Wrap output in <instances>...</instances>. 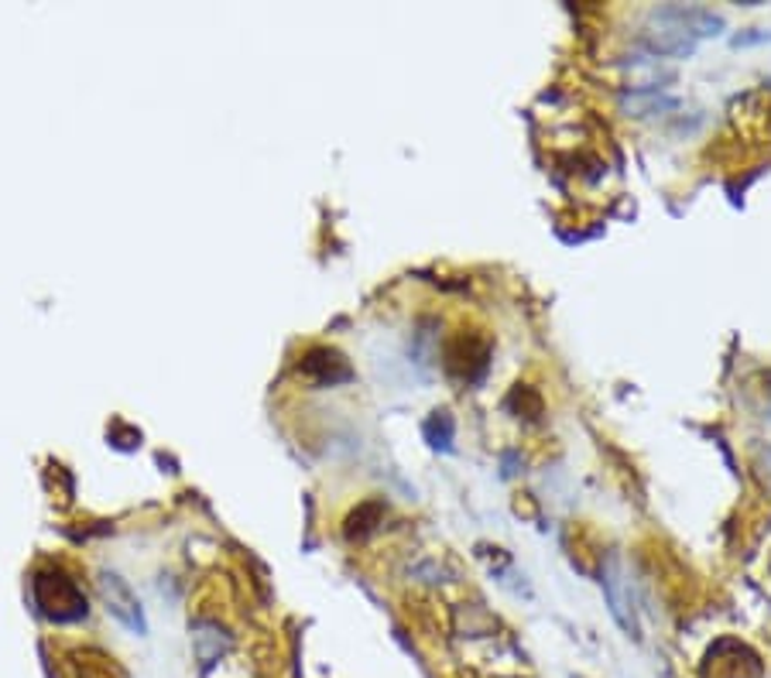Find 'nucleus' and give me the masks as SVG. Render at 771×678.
Returning <instances> with one entry per match:
<instances>
[{
	"instance_id": "2",
	"label": "nucleus",
	"mask_w": 771,
	"mask_h": 678,
	"mask_svg": "<svg viewBox=\"0 0 771 678\" xmlns=\"http://www.w3.org/2000/svg\"><path fill=\"white\" fill-rule=\"evenodd\" d=\"M704 675L707 678H761V658L748 645H741V640L723 637L710 648Z\"/></svg>"
},
{
	"instance_id": "1",
	"label": "nucleus",
	"mask_w": 771,
	"mask_h": 678,
	"mask_svg": "<svg viewBox=\"0 0 771 678\" xmlns=\"http://www.w3.org/2000/svg\"><path fill=\"white\" fill-rule=\"evenodd\" d=\"M723 28L713 11L704 8H661L642 31V42L655 55H692L699 39H710Z\"/></svg>"
},
{
	"instance_id": "3",
	"label": "nucleus",
	"mask_w": 771,
	"mask_h": 678,
	"mask_svg": "<svg viewBox=\"0 0 771 678\" xmlns=\"http://www.w3.org/2000/svg\"><path fill=\"white\" fill-rule=\"evenodd\" d=\"M100 590H103V599H107V611L121 620V624H127L131 630H137V634H145V614H142V603L134 599V593H131V586L121 580V576H103L100 580Z\"/></svg>"
}]
</instances>
